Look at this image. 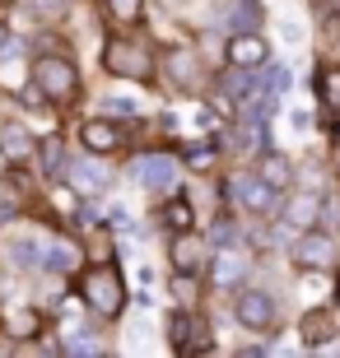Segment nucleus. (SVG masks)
I'll return each mask as SVG.
<instances>
[{
    "mask_svg": "<svg viewBox=\"0 0 340 358\" xmlns=\"http://www.w3.org/2000/svg\"><path fill=\"white\" fill-rule=\"evenodd\" d=\"M38 159H42V173H47V177L66 173V168H61V145H56V140H42V145H38Z\"/></svg>",
    "mask_w": 340,
    "mask_h": 358,
    "instance_id": "nucleus-24",
    "label": "nucleus"
},
{
    "mask_svg": "<svg viewBox=\"0 0 340 358\" xmlns=\"http://www.w3.org/2000/svg\"><path fill=\"white\" fill-rule=\"evenodd\" d=\"M107 5V19H112V24H140V14H144V0H103Z\"/></svg>",
    "mask_w": 340,
    "mask_h": 358,
    "instance_id": "nucleus-19",
    "label": "nucleus"
},
{
    "mask_svg": "<svg viewBox=\"0 0 340 358\" xmlns=\"http://www.w3.org/2000/svg\"><path fill=\"white\" fill-rule=\"evenodd\" d=\"M33 89L47 98V103H75L79 98V70L70 56L47 52L33 61Z\"/></svg>",
    "mask_w": 340,
    "mask_h": 358,
    "instance_id": "nucleus-2",
    "label": "nucleus"
},
{
    "mask_svg": "<svg viewBox=\"0 0 340 358\" xmlns=\"http://www.w3.org/2000/svg\"><path fill=\"white\" fill-rule=\"evenodd\" d=\"M0 52H5V28H0Z\"/></svg>",
    "mask_w": 340,
    "mask_h": 358,
    "instance_id": "nucleus-30",
    "label": "nucleus"
},
{
    "mask_svg": "<svg viewBox=\"0 0 340 358\" xmlns=\"http://www.w3.org/2000/svg\"><path fill=\"white\" fill-rule=\"evenodd\" d=\"M131 177L140 186H149V191H168V186L177 182V159H172V154H140V159L131 163Z\"/></svg>",
    "mask_w": 340,
    "mask_h": 358,
    "instance_id": "nucleus-10",
    "label": "nucleus"
},
{
    "mask_svg": "<svg viewBox=\"0 0 340 358\" xmlns=\"http://www.w3.org/2000/svg\"><path fill=\"white\" fill-rule=\"evenodd\" d=\"M317 214H322V200H317V191H289V200L280 205V219H285L289 228H313Z\"/></svg>",
    "mask_w": 340,
    "mask_h": 358,
    "instance_id": "nucleus-12",
    "label": "nucleus"
},
{
    "mask_svg": "<svg viewBox=\"0 0 340 358\" xmlns=\"http://www.w3.org/2000/svg\"><path fill=\"white\" fill-rule=\"evenodd\" d=\"M299 335H303V345H308V349L331 345V340H336V312H327V307H313V312L299 321Z\"/></svg>",
    "mask_w": 340,
    "mask_h": 358,
    "instance_id": "nucleus-13",
    "label": "nucleus"
},
{
    "mask_svg": "<svg viewBox=\"0 0 340 358\" xmlns=\"http://www.w3.org/2000/svg\"><path fill=\"white\" fill-rule=\"evenodd\" d=\"M5 5H10V0H5Z\"/></svg>",
    "mask_w": 340,
    "mask_h": 358,
    "instance_id": "nucleus-31",
    "label": "nucleus"
},
{
    "mask_svg": "<svg viewBox=\"0 0 340 358\" xmlns=\"http://www.w3.org/2000/svg\"><path fill=\"white\" fill-rule=\"evenodd\" d=\"M336 140H340V107H336Z\"/></svg>",
    "mask_w": 340,
    "mask_h": 358,
    "instance_id": "nucleus-29",
    "label": "nucleus"
},
{
    "mask_svg": "<svg viewBox=\"0 0 340 358\" xmlns=\"http://www.w3.org/2000/svg\"><path fill=\"white\" fill-rule=\"evenodd\" d=\"M294 256L308 270H331L340 261V242L331 233H322V228H303V238L294 242Z\"/></svg>",
    "mask_w": 340,
    "mask_h": 358,
    "instance_id": "nucleus-6",
    "label": "nucleus"
},
{
    "mask_svg": "<svg viewBox=\"0 0 340 358\" xmlns=\"http://www.w3.org/2000/svg\"><path fill=\"white\" fill-rule=\"evenodd\" d=\"M172 293H177L182 303H191V298H196V293H200L196 275H182V270H177V279H172Z\"/></svg>",
    "mask_w": 340,
    "mask_h": 358,
    "instance_id": "nucleus-27",
    "label": "nucleus"
},
{
    "mask_svg": "<svg viewBox=\"0 0 340 358\" xmlns=\"http://www.w3.org/2000/svg\"><path fill=\"white\" fill-rule=\"evenodd\" d=\"M233 317H238V326H247V331H257V335H275V303H271V293H261V289H243L238 293V303H233Z\"/></svg>",
    "mask_w": 340,
    "mask_h": 358,
    "instance_id": "nucleus-5",
    "label": "nucleus"
},
{
    "mask_svg": "<svg viewBox=\"0 0 340 358\" xmlns=\"http://www.w3.org/2000/svg\"><path fill=\"white\" fill-rule=\"evenodd\" d=\"M271 61V42L257 33V28H243L229 38V66L233 70H261Z\"/></svg>",
    "mask_w": 340,
    "mask_h": 358,
    "instance_id": "nucleus-9",
    "label": "nucleus"
},
{
    "mask_svg": "<svg viewBox=\"0 0 340 358\" xmlns=\"http://www.w3.org/2000/svg\"><path fill=\"white\" fill-rule=\"evenodd\" d=\"M163 66H168L172 84H177L182 93L205 89V66H200L196 47H168V52H163Z\"/></svg>",
    "mask_w": 340,
    "mask_h": 358,
    "instance_id": "nucleus-7",
    "label": "nucleus"
},
{
    "mask_svg": "<svg viewBox=\"0 0 340 358\" xmlns=\"http://www.w3.org/2000/svg\"><path fill=\"white\" fill-rule=\"evenodd\" d=\"M66 177H70V186H75V191H89V196L107 186V173L98 168V163H84V159H75V163H70V168H66Z\"/></svg>",
    "mask_w": 340,
    "mask_h": 358,
    "instance_id": "nucleus-15",
    "label": "nucleus"
},
{
    "mask_svg": "<svg viewBox=\"0 0 340 358\" xmlns=\"http://www.w3.org/2000/svg\"><path fill=\"white\" fill-rule=\"evenodd\" d=\"M229 200H233L238 210L266 219V214L275 210V186L266 182L261 173H233V177H229Z\"/></svg>",
    "mask_w": 340,
    "mask_h": 358,
    "instance_id": "nucleus-4",
    "label": "nucleus"
},
{
    "mask_svg": "<svg viewBox=\"0 0 340 358\" xmlns=\"http://www.w3.org/2000/svg\"><path fill=\"white\" fill-rule=\"evenodd\" d=\"M243 275H247V256L243 252H219L215 256V284H219V289H233Z\"/></svg>",
    "mask_w": 340,
    "mask_h": 358,
    "instance_id": "nucleus-16",
    "label": "nucleus"
},
{
    "mask_svg": "<svg viewBox=\"0 0 340 358\" xmlns=\"http://www.w3.org/2000/svg\"><path fill=\"white\" fill-rule=\"evenodd\" d=\"M191 219H196V214H191V205H186V200H168V205H163V224H168L172 233L191 228Z\"/></svg>",
    "mask_w": 340,
    "mask_h": 358,
    "instance_id": "nucleus-21",
    "label": "nucleus"
},
{
    "mask_svg": "<svg viewBox=\"0 0 340 358\" xmlns=\"http://www.w3.org/2000/svg\"><path fill=\"white\" fill-rule=\"evenodd\" d=\"M103 70L121 80H154V47L140 38H112L103 47Z\"/></svg>",
    "mask_w": 340,
    "mask_h": 358,
    "instance_id": "nucleus-3",
    "label": "nucleus"
},
{
    "mask_svg": "<svg viewBox=\"0 0 340 358\" xmlns=\"http://www.w3.org/2000/svg\"><path fill=\"white\" fill-rule=\"evenodd\" d=\"M10 252H14V266H19V270H33V261H38V247H33L28 238H14Z\"/></svg>",
    "mask_w": 340,
    "mask_h": 358,
    "instance_id": "nucleus-25",
    "label": "nucleus"
},
{
    "mask_svg": "<svg viewBox=\"0 0 340 358\" xmlns=\"http://www.w3.org/2000/svg\"><path fill=\"white\" fill-rule=\"evenodd\" d=\"M186 163H191V168H210V163H215V154H210V149H191V154H186Z\"/></svg>",
    "mask_w": 340,
    "mask_h": 358,
    "instance_id": "nucleus-28",
    "label": "nucleus"
},
{
    "mask_svg": "<svg viewBox=\"0 0 340 358\" xmlns=\"http://www.w3.org/2000/svg\"><path fill=\"white\" fill-rule=\"evenodd\" d=\"M84 252H89V261H112V256H117V242H112V233H107V228H89Z\"/></svg>",
    "mask_w": 340,
    "mask_h": 358,
    "instance_id": "nucleus-18",
    "label": "nucleus"
},
{
    "mask_svg": "<svg viewBox=\"0 0 340 358\" xmlns=\"http://www.w3.org/2000/svg\"><path fill=\"white\" fill-rule=\"evenodd\" d=\"M168 256H172V270H182V275H200V266H205V242H200L191 228H182V233L172 238Z\"/></svg>",
    "mask_w": 340,
    "mask_h": 358,
    "instance_id": "nucleus-11",
    "label": "nucleus"
},
{
    "mask_svg": "<svg viewBox=\"0 0 340 358\" xmlns=\"http://www.w3.org/2000/svg\"><path fill=\"white\" fill-rule=\"evenodd\" d=\"M66 5H70V0H33V14H38V19H52V24H56V19L66 14Z\"/></svg>",
    "mask_w": 340,
    "mask_h": 358,
    "instance_id": "nucleus-26",
    "label": "nucleus"
},
{
    "mask_svg": "<svg viewBox=\"0 0 340 358\" xmlns=\"http://www.w3.org/2000/svg\"><path fill=\"white\" fill-rule=\"evenodd\" d=\"M28 145H33V140H28L24 126H0V149H5V154H24Z\"/></svg>",
    "mask_w": 340,
    "mask_h": 358,
    "instance_id": "nucleus-23",
    "label": "nucleus"
},
{
    "mask_svg": "<svg viewBox=\"0 0 340 358\" xmlns=\"http://www.w3.org/2000/svg\"><path fill=\"white\" fill-rule=\"evenodd\" d=\"M79 145L89 149L93 159H103V154H117L126 145V131L107 117H89V121H79Z\"/></svg>",
    "mask_w": 340,
    "mask_h": 358,
    "instance_id": "nucleus-8",
    "label": "nucleus"
},
{
    "mask_svg": "<svg viewBox=\"0 0 340 358\" xmlns=\"http://www.w3.org/2000/svg\"><path fill=\"white\" fill-rule=\"evenodd\" d=\"M79 293H84L89 312L103 321H117L126 312V279H121V270H112V261H93L79 275Z\"/></svg>",
    "mask_w": 340,
    "mask_h": 358,
    "instance_id": "nucleus-1",
    "label": "nucleus"
},
{
    "mask_svg": "<svg viewBox=\"0 0 340 358\" xmlns=\"http://www.w3.org/2000/svg\"><path fill=\"white\" fill-rule=\"evenodd\" d=\"M261 177L275 186V191H285V186L294 182V163H289L285 154H266V163H261Z\"/></svg>",
    "mask_w": 340,
    "mask_h": 358,
    "instance_id": "nucleus-17",
    "label": "nucleus"
},
{
    "mask_svg": "<svg viewBox=\"0 0 340 358\" xmlns=\"http://www.w3.org/2000/svg\"><path fill=\"white\" fill-rule=\"evenodd\" d=\"M5 331H10V340H33V335L47 331V317H42L38 307H14L10 317H5Z\"/></svg>",
    "mask_w": 340,
    "mask_h": 358,
    "instance_id": "nucleus-14",
    "label": "nucleus"
},
{
    "mask_svg": "<svg viewBox=\"0 0 340 358\" xmlns=\"http://www.w3.org/2000/svg\"><path fill=\"white\" fill-rule=\"evenodd\" d=\"M191 331H196V321L186 317V312H172V317H168V340L182 349V354H186V335H191Z\"/></svg>",
    "mask_w": 340,
    "mask_h": 358,
    "instance_id": "nucleus-22",
    "label": "nucleus"
},
{
    "mask_svg": "<svg viewBox=\"0 0 340 358\" xmlns=\"http://www.w3.org/2000/svg\"><path fill=\"white\" fill-rule=\"evenodd\" d=\"M317 98L327 107H340V70L336 66H327L322 75H317Z\"/></svg>",
    "mask_w": 340,
    "mask_h": 358,
    "instance_id": "nucleus-20",
    "label": "nucleus"
}]
</instances>
